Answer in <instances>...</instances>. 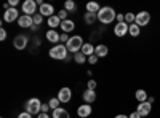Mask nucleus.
<instances>
[{"instance_id": "obj_1", "label": "nucleus", "mask_w": 160, "mask_h": 118, "mask_svg": "<svg viewBox=\"0 0 160 118\" xmlns=\"http://www.w3.org/2000/svg\"><path fill=\"white\" fill-rule=\"evenodd\" d=\"M117 18V13L112 7H101L98 11V21L101 24H112Z\"/></svg>"}, {"instance_id": "obj_2", "label": "nucleus", "mask_w": 160, "mask_h": 118, "mask_svg": "<svg viewBox=\"0 0 160 118\" xmlns=\"http://www.w3.org/2000/svg\"><path fill=\"white\" fill-rule=\"evenodd\" d=\"M48 54L51 59H58V61H66V58L69 56V51L68 48H66V45L59 43V45H55L50 51H48Z\"/></svg>"}, {"instance_id": "obj_3", "label": "nucleus", "mask_w": 160, "mask_h": 118, "mask_svg": "<svg viewBox=\"0 0 160 118\" xmlns=\"http://www.w3.org/2000/svg\"><path fill=\"white\" fill-rule=\"evenodd\" d=\"M83 45H85L83 43V38L80 37V35H74V37L69 38V42L66 43V48H68L69 53L75 54V53H78V51H82V46Z\"/></svg>"}, {"instance_id": "obj_4", "label": "nucleus", "mask_w": 160, "mask_h": 118, "mask_svg": "<svg viewBox=\"0 0 160 118\" xmlns=\"http://www.w3.org/2000/svg\"><path fill=\"white\" fill-rule=\"evenodd\" d=\"M24 109L31 115H38L40 112H42V102H40V99H37V97H31L24 104Z\"/></svg>"}, {"instance_id": "obj_5", "label": "nucleus", "mask_w": 160, "mask_h": 118, "mask_svg": "<svg viewBox=\"0 0 160 118\" xmlns=\"http://www.w3.org/2000/svg\"><path fill=\"white\" fill-rule=\"evenodd\" d=\"M22 13L28 16H34L37 15V2L35 0H24L22 2Z\"/></svg>"}, {"instance_id": "obj_6", "label": "nucleus", "mask_w": 160, "mask_h": 118, "mask_svg": "<svg viewBox=\"0 0 160 118\" xmlns=\"http://www.w3.org/2000/svg\"><path fill=\"white\" fill-rule=\"evenodd\" d=\"M151 22V13L149 11H139L136 15V19H135V24H138L139 27H144V26H149Z\"/></svg>"}, {"instance_id": "obj_7", "label": "nucleus", "mask_w": 160, "mask_h": 118, "mask_svg": "<svg viewBox=\"0 0 160 118\" xmlns=\"http://www.w3.org/2000/svg\"><path fill=\"white\" fill-rule=\"evenodd\" d=\"M128 29H130V24H127V22H117L114 26V35L122 38V37H125L128 34Z\"/></svg>"}, {"instance_id": "obj_8", "label": "nucleus", "mask_w": 160, "mask_h": 118, "mask_svg": "<svg viewBox=\"0 0 160 118\" xmlns=\"http://www.w3.org/2000/svg\"><path fill=\"white\" fill-rule=\"evenodd\" d=\"M28 43H29V38L26 35H16L15 40H13V46H15L18 51H22L26 46H28Z\"/></svg>"}, {"instance_id": "obj_9", "label": "nucleus", "mask_w": 160, "mask_h": 118, "mask_svg": "<svg viewBox=\"0 0 160 118\" xmlns=\"http://www.w3.org/2000/svg\"><path fill=\"white\" fill-rule=\"evenodd\" d=\"M136 112L141 115V116H148V115H151V112H152V104L151 102H139L138 104V107H136Z\"/></svg>"}, {"instance_id": "obj_10", "label": "nucleus", "mask_w": 160, "mask_h": 118, "mask_svg": "<svg viewBox=\"0 0 160 118\" xmlns=\"http://www.w3.org/2000/svg\"><path fill=\"white\" fill-rule=\"evenodd\" d=\"M19 19V11L16 8H10L3 13V21L5 22H13V21H18Z\"/></svg>"}, {"instance_id": "obj_11", "label": "nucleus", "mask_w": 160, "mask_h": 118, "mask_svg": "<svg viewBox=\"0 0 160 118\" xmlns=\"http://www.w3.org/2000/svg\"><path fill=\"white\" fill-rule=\"evenodd\" d=\"M56 97L59 99L61 104H68V102L71 101V97H72V91H71V88H61Z\"/></svg>"}, {"instance_id": "obj_12", "label": "nucleus", "mask_w": 160, "mask_h": 118, "mask_svg": "<svg viewBox=\"0 0 160 118\" xmlns=\"http://www.w3.org/2000/svg\"><path fill=\"white\" fill-rule=\"evenodd\" d=\"M38 13L43 18H51V16H55V8H53V5H50V3H43V5L38 7Z\"/></svg>"}, {"instance_id": "obj_13", "label": "nucleus", "mask_w": 160, "mask_h": 118, "mask_svg": "<svg viewBox=\"0 0 160 118\" xmlns=\"http://www.w3.org/2000/svg\"><path fill=\"white\" fill-rule=\"evenodd\" d=\"M91 112H93L91 104H82V106H78V109H77V115H78L80 118H87V116H90Z\"/></svg>"}, {"instance_id": "obj_14", "label": "nucleus", "mask_w": 160, "mask_h": 118, "mask_svg": "<svg viewBox=\"0 0 160 118\" xmlns=\"http://www.w3.org/2000/svg\"><path fill=\"white\" fill-rule=\"evenodd\" d=\"M18 26H19V27H22V29L32 27V26H34V19H32V16H28V15L19 16V19H18Z\"/></svg>"}, {"instance_id": "obj_15", "label": "nucleus", "mask_w": 160, "mask_h": 118, "mask_svg": "<svg viewBox=\"0 0 160 118\" xmlns=\"http://www.w3.org/2000/svg\"><path fill=\"white\" fill-rule=\"evenodd\" d=\"M45 37H47V40H48L50 43H56V45H59V37H61V35H59L56 31H53V29L47 31Z\"/></svg>"}, {"instance_id": "obj_16", "label": "nucleus", "mask_w": 160, "mask_h": 118, "mask_svg": "<svg viewBox=\"0 0 160 118\" xmlns=\"http://www.w3.org/2000/svg\"><path fill=\"white\" fill-rule=\"evenodd\" d=\"M82 97H83L85 104H91V102H95V101H96V91H95V89H85Z\"/></svg>"}, {"instance_id": "obj_17", "label": "nucleus", "mask_w": 160, "mask_h": 118, "mask_svg": "<svg viewBox=\"0 0 160 118\" xmlns=\"http://www.w3.org/2000/svg\"><path fill=\"white\" fill-rule=\"evenodd\" d=\"M108 53H109V48H108V45H104V43H99L95 48V54L98 58H106V56H108Z\"/></svg>"}, {"instance_id": "obj_18", "label": "nucleus", "mask_w": 160, "mask_h": 118, "mask_svg": "<svg viewBox=\"0 0 160 118\" xmlns=\"http://www.w3.org/2000/svg\"><path fill=\"white\" fill-rule=\"evenodd\" d=\"M74 29H75V24H74V21H71V19H66V21H62V22H61V31H62V34L72 32Z\"/></svg>"}, {"instance_id": "obj_19", "label": "nucleus", "mask_w": 160, "mask_h": 118, "mask_svg": "<svg viewBox=\"0 0 160 118\" xmlns=\"http://www.w3.org/2000/svg\"><path fill=\"white\" fill-rule=\"evenodd\" d=\"M51 118H71V115H69V112L66 110V109L59 107V109L51 112Z\"/></svg>"}, {"instance_id": "obj_20", "label": "nucleus", "mask_w": 160, "mask_h": 118, "mask_svg": "<svg viewBox=\"0 0 160 118\" xmlns=\"http://www.w3.org/2000/svg\"><path fill=\"white\" fill-rule=\"evenodd\" d=\"M61 19L58 18V15H55V16H51V18H48V26H50V27L53 29V31H55L56 27H61Z\"/></svg>"}, {"instance_id": "obj_21", "label": "nucleus", "mask_w": 160, "mask_h": 118, "mask_svg": "<svg viewBox=\"0 0 160 118\" xmlns=\"http://www.w3.org/2000/svg\"><path fill=\"white\" fill-rule=\"evenodd\" d=\"M95 48H96V46H93L91 43H85V45L82 46V53H83L87 58H90V56L95 54Z\"/></svg>"}, {"instance_id": "obj_22", "label": "nucleus", "mask_w": 160, "mask_h": 118, "mask_svg": "<svg viewBox=\"0 0 160 118\" xmlns=\"http://www.w3.org/2000/svg\"><path fill=\"white\" fill-rule=\"evenodd\" d=\"M135 99L138 102H146V101L149 99V96H148V93H146V89H138L136 93H135Z\"/></svg>"}, {"instance_id": "obj_23", "label": "nucleus", "mask_w": 160, "mask_h": 118, "mask_svg": "<svg viewBox=\"0 0 160 118\" xmlns=\"http://www.w3.org/2000/svg\"><path fill=\"white\" fill-rule=\"evenodd\" d=\"M128 34H130L133 38H136V37H139V34H141V27H139L138 24H130Z\"/></svg>"}, {"instance_id": "obj_24", "label": "nucleus", "mask_w": 160, "mask_h": 118, "mask_svg": "<svg viewBox=\"0 0 160 118\" xmlns=\"http://www.w3.org/2000/svg\"><path fill=\"white\" fill-rule=\"evenodd\" d=\"M99 10H101V7L96 2H88L87 3V13H98Z\"/></svg>"}, {"instance_id": "obj_25", "label": "nucleus", "mask_w": 160, "mask_h": 118, "mask_svg": "<svg viewBox=\"0 0 160 118\" xmlns=\"http://www.w3.org/2000/svg\"><path fill=\"white\" fill-rule=\"evenodd\" d=\"M74 61H75L77 64H85V62L88 61V58L82 53V51H78V53H75V54H74Z\"/></svg>"}, {"instance_id": "obj_26", "label": "nucleus", "mask_w": 160, "mask_h": 118, "mask_svg": "<svg viewBox=\"0 0 160 118\" xmlns=\"http://www.w3.org/2000/svg\"><path fill=\"white\" fill-rule=\"evenodd\" d=\"M83 19H85V22H87V24H90V26H91L93 22H95V21L98 19V13H85V18H83Z\"/></svg>"}, {"instance_id": "obj_27", "label": "nucleus", "mask_w": 160, "mask_h": 118, "mask_svg": "<svg viewBox=\"0 0 160 118\" xmlns=\"http://www.w3.org/2000/svg\"><path fill=\"white\" fill-rule=\"evenodd\" d=\"M48 106H50V109H51V110H56V109H59V107H61V102H59V99H58V97H51V99H50V102H48Z\"/></svg>"}, {"instance_id": "obj_28", "label": "nucleus", "mask_w": 160, "mask_h": 118, "mask_svg": "<svg viewBox=\"0 0 160 118\" xmlns=\"http://www.w3.org/2000/svg\"><path fill=\"white\" fill-rule=\"evenodd\" d=\"M64 10L68 11V13H71V11H75V10H77V5L72 2V0H68V2L64 3Z\"/></svg>"}, {"instance_id": "obj_29", "label": "nucleus", "mask_w": 160, "mask_h": 118, "mask_svg": "<svg viewBox=\"0 0 160 118\" xmlns=\"http://www.w3.org/2000/svg\"><path fill=\"white\" fill-rule=\"evenodd\" d=\"M135 19H136L135 13H125V22L127 24H135Z\"/></svg>"}, {"instance_id": "obj_30", "label": "nucleus", "mask_w": 160, "mask_h": 118, "mask_svg": "<svg viewBox=\"0 0 160 118\" xmlns=\"http://www.w3.org/2000/svg\"><path fill=\"white\" fill-rule=\"evenodd\" d=\"M32 19H34V26H38L40 27V24H42V21H43V16L40 15V13H37V15L32 16Z\"/></svg>"}, {"instance_id": "obj_31", "label": "nucleus", "mask_w": 160, "mask_h": 118, "mask_svg": "<svg viewBox=\"0 0 160 118\" xmlns=\"http://www.w3.org/2000/svg\"><path fill=\"white\" fill-rule=\"evenodd\" d=\"M68 15H69V13H68V11H66V10L62 8V10L58 13V18H59L61 21H66V19H68Z\"/></svg>"}, {"instance_id": "obj_32", "label": "nucleus", "mask_w": 160, "mask_h": 118, "mask_svg": "<svg viewBox=\"0 0 160 118\" xmlns=\"http://www.w3.org/2000/svg\"><path fill=\"white\" fill-rule=\"evenodd\" d=\"M69 35L68 34H61V37H59V43H62V45H66V43H68L69 42Z\"/></svg>"}, {"instance_id": "obj_33", "label": "nucleus", "mask_w": 160, "mask_h": 118, "mask_svg": "<svg viewBox=\"0 0 160 118\" xmlns=\"http://www.w3.org/2000/svg\"><path fill=\"white\" fill-rule=\"evenodd\" d=\"M87 88H88V89H96V82H95V80H88Z\"/></svg>"}, {"instance_id": "obj_34", "label": "nucleus", "mask_w": 160, "mask_h": 118, "mask_svg": "<svg viewBox=\"0 0 160 118\" xmlns=\"http://www.w3.org/2000/svg\"><path fill=\"white\" fill-rule=\"evenodd\" d=\"M115 21H117V22H125V15H123V13H117Z\"/></svg>"}, {"instance_id": "obj_35", "label": "nucleus", "mask_w": 160, "mask_h": 118, "mask_svg": "<svg viewBox=\"0 0 160 118\" xmlns=\"http://www.w3.org/2000/svg\"><path fill=\"white\" fill-rule=\"evenodd\" d=\"M98 59H99V58H98L96 54H93V56H90V58H88V64H96V62H98Z\"/></svg>"}, {"instance_id": "obj_36", "label": "nucleus", "mask_w": 160, "mask_h": 118, "mask_svg": "<svg viewBox=\"0 0 160 118\" xmlns=\"http://www.w3.org/2000/svg\"><path fill=\"white\" fill-rule=\"evenodd\" d=\"M18 118H32V115H31V113H28V112L24 110V112H21V113L18 115Z\"/></svg>"}, {"instance_id": "obj_37", "label": "nucleus", "mask_w": 160, "mask_h": 118, "mask_svg": "<svg viewBox=\"0 0 160 118\" xmlns=\"http://www.w3.org/2000/svg\"><path fill=\"white\" fill-rule=\"evenodd\" d=\"M5 38H7V31H5V29L2 27V29H0V40H2V42H3V40H5Z\"/></svg>"}, {"instance_id": "obj_38", "label": "nucleus", "mask_w": 160, "mask_h": 118, "mask_svg": "<svg viewBox=\"0 0 160 118\" xmlns=\"http://www.w3.org/2000/svg\"><path fill=\"white\" fill-rule=\"evenodd\" d=\"M8 3H10V8H16L19 2H18V0H10V2H8Z\"/></svg>"}, {"instance_id": "obj_39", "label": "nucleus", "mask_w": 160, "mask_h": 118, "mask_svg": "<svg viewBox=\"0 0 160 118\" xmlns=\"http://www.w3.org/2000/svg\"><path fill=\"white\" fill-rule=\"evenodd\" d=\"M48 110H50L48 104H42V113H48Z\"/></svg>"}, {"instance_id": "obj_40", "label": "nucleus", "mask_w": 160, "mask_h": 118, "mask_svg": "<svg viewBox=\"0 0 160 118\" xmlns=\"http://www.w3.org/2000/svg\"><path fill=\"white\" fill-rule=\"evenodd\" d=\"M128 116H130V118H142V116H141V115H139V113H138L136 110H135V112H131V113H130Z\"/></svg>"}, {"instance_id": "obj_41", "label": "nucleus", "mask_w": 160, "mask_h": 118, "mask_svg": "<svg viewBox=\"0 0 160 118\" xmlns=\"http://www.w3.org/2000/svg\"><path fill=\"white\" fill-rule=\"evenodd\" d=\"M37 118H51V116H50V115H48V113H42V112H40V113H38V116H37Z\"/></svg>"}, {"instance_id": "obj_42", "label": "nucleus", "mask_w": 160, "mask_h": 118, "mask_svg": "<svg viewBox=\"0 0 160 118\" xmlns=\"http://www.w3.org/2000/svg\"><path fill=\"white\" fill-rule=\"evenodd\" d=\"M114 118H130L128 115H123V113H120V115H115Z\"/></svg>"}]
</instances>
